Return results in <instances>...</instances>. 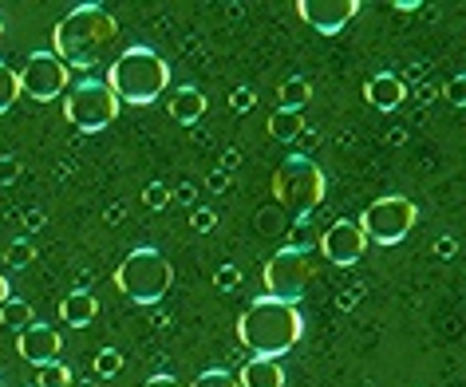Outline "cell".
<instances>
[{
  "label": "cell",
  "mask_w": 466,
  "mask_h": 387,
  "mask_svg": "<svg viewBox=\"0 0 466 387\" xmlns=\"http://www.w3.org/2000/svg\"><path fill=\"white\" fill-rule=\"evenodd\" d=\"M115 32H119V25L111 20L107 8L79 5V8H72V13L60 20V25H56V32H52V56L67 67V72H72V67H79V72H91V67L103 60V52L111 48Z\"/></svg>",
  "instance_id": "6da1fadb"
},
{
  "label": "cell",
  "mask_w": 466,
  "mask_h": 387,
  "mask_svg": "<svg viewBox=\"0 0 466 387\" xmlns=\"http://www.w3.org/2000/svg\"><path fill=\"white\" fill-rule=\"evenodd\" d=\"M300 332H305L300 309L285 300H273V297L249 300V309L238 321V340L253 356H265V360H281L289 348H297Z\"/></svg>",
  "instance_id": "7a4b0ae2"
},
{
  "label": "cell",
  "mask_w": 466,
  "mask_h": 387,
  "mask_svg": "<svg viewBox=\"0 0 466 387\" xmlns=\"http://www.w3.org/2000/svg\"><path fill=\"white\" fill-rule=\"evenodd\" d=\"M103 84L111 87V96L119 103H131V107H143V103H155L162 91L170 84V67L167 60L147 48V44H135V48H127L119 60L111 64V72Z\"/></svg>",
  "instance_id": "3957f363"
},
{
  "label": "cell",
  "mask_w": 466,
  "mask_h": 387,
  "mask_svg": "<svg viewBox=\"0 0 466 387\" xmlns=\"http://www.w3.org/2000/svg\"><path fill=\"white\" fill-rule=\"evenodd\" d=\"M170 280H174V269L158 250H135L115 269V289L135 304H158L170 292Z\"/></svg>",
  "instance_id": "277c9868"
},
{
  "label": "cell",
  "mask_w": 466,
  "mask_h": 387,
  "mask_svg": "<svg viewBox=\"0 0 466 387\" xmlns=\"http://www.w3.org/2000/svg\"><path fill=\"white\" fill-rule=\"evenodd\" d=\"M273 198L285 209L309 218L312 209L324 202V170L305 155L285 158L281 167H277V174H273Z\"/></svg>",
  "instance_id": "5b68a950"
},
{
  "label": "cell",
  "mask_w": 466,
  "mask_h": 387,
  "mask_svg": "<svg viewBox=\"0 0 466 387\" xmlns=\"http://www.w3.org/2000/svg\"><path fill=\"white\" fill-rule=\"evenodd\" d=\"M415 221H419V209H415L411 198L388 194V198H376V202L360 214L356 226L368 241H376V245H400L407 233H411Z\"/></svg>",
  "instance_id": "8992f818"
},
{
  "label": "cell",
  "mask_w": 466,
  "mask_h": 387,
  "mask_svg": "<svg viewBox=\"0 0 466 387\" xmlns=\"http://www.w3.org/2000/svg\"><path fill=\"white\" fill-rule=\"evenodd\" d=\"M64 115L79 131H103V127H111L115 115H119V99L111 96V87L103 84V79H84V84H76L67 91Z\"/></svg>",
  "instance_id": "52a82bcc"
},
{
  "label": "cell",
  "mask_w": 466,
  "mask_h": 387,
  "mask_svg": "<svg viewBox=\"0 0 466 387\" xmlns=\"http://www.w3.org/2000/svg\"><path fill=\"white\" fill-rule=\"evenodd\" d=\"M309 280H312L309 253L281 250V253L269 257V265H265V297L285 300V304H297L309 292Z\"/></svg>",
  "instance_id": "ba28073f"
},
{
  "label": "cell",
  "mask_w": 466,
  "mask_h": 387,
  "mask_svg": "<svg viewBox=\"0 0 466 387\" xmlns=\"http://www.w3.org/2000/svg\"><path fill=\"white\" fill-rule=\"evenodd\" d=\"M20 79V91H25L28 99H36V103H52V99H60L67 84H72V72L56 60L52 52H36V56H28V64L16 72Z\"/></svg>",
  "instance_id": "9c48e42d"
},
{
  "label": "cell",
  "mask_w": 466,
  "mask_h": 387,
  "mask_svg": "<svg viewBox=\"0 0 466 387\" xmlns=\"http://www.w3.org/2000/svg\"><path fill=\"white\" fill-rule=\"evenodd\" d=\"M317 245H320V253L329 257L332 265H356L360 257H364V250H368V238L360 233L356 221L340 218V221H332V226L324 229V238Z\"/></svg>",
  "instance_id": "30bf717a"
},
{
  "label": "cell",
  "mask_w": 466,
  "mask_h": 387,
  "mask_svg": "<svg viewBox=\"0 0 466 387\" xmlns=\"http://www.w3.org/2000/svg\"><path fill=\"white\" fill-rule=\"evenodd\" d=\"M297 13H300V20H305L309 28L332 36V32H340L348 20L360 13V0H300Z\"/></svg>",
  "instance_id": "8fae6325"
},
{
  "label": "cell",
  "mask_w": 466,
  "mask_h": 387,
  "mask_svg": "<svg viewBox=\"0 0 466 387\" xmlns=\"http://www.w3.org/2000/svg\"><path fill=\"white\" fill-rule=\"evenodd\" d=\"M60 348H64V336L56 332L52 324H40V321H32L25 332L16 336V351H20V360H28V363H36V368H44V363H56L60 360Z\"/></svg>",
  "instance_id": "7c38bea8"
},
{
  "label": "cell",
  "mask_w": 466,
  "mask_h": 387,
  "mask_svg": "<svg viewBox=\"0 0 466 387\" xmlns=\"http://www.w3.org/2000/svg\"><path fill=\"white\" fill-rule=\"evenodd\" d=\"M403 96H407L403 79L391 76V72H380V76H371L368 84H364V99H368L376 111H395V107L403 103Z\"/></svg>",
  "instance_id": "4fadbf2b"
},
{
  "label": "cell",
  "mask_w": 466,
  "mask_h": 387,
  "mask_svg": "<svg viewBox=\"0 0 466 387\" xmlns=\"http://www.w3.org/2000/svg\"><path fill=\"white\" fill-rule=\"evenodd\" d=\"M233 380H238V387H285V368H281V360L249 356V363Z\"/></svg>",
  "instance_id": "5bb4252c"
},
{
  "label": "cell",
  "mask_w": 466,
  "mask_h": 387,
  "mask_svg": "<svg viewBox=\"0 0 466 387\" xmlns=\"http://www.w3.org/2000/svg\"><path fill=\"white\" fill-rule=\"evenodd\" d=\"M202 115H206V96H202L198 87H178V91L170 96V119H174V123H186V127H190V123L202 119Z\"/></svg>",
  "instance_id": "9a60e30c"
},
{
  "label": "cell",
  "mask_w": 466,
  "mask_h": 387,
  "mask_svg": "<svg viewBox=\"0 0 466 387\" xmlns=\"http://www.w3.org/2000/svg\"><path fill=\"white\" fill-rule=\"evenodd\" d=\"M60 316H64V324H72V328H84L91 324L99 316V300L91 297V292H67V300L60 304Z\"/></svg>",
  "instance_id": "2e32d148"
},
{
  "label": "cell",
  "mask_w": 466,
  "mask_h": 387,
  "mask_svg": "<svg viewBox=\"0 0 466 387\" xmlns=\"http://www.w3.org/2000/svg\"><path fill=\"white\" fill-rule=\"evenodd\" d=\"M312 99V84L305 76H293L281 84V96H277V111H300Z\"/></svg>",
  "instance_id": "e0dca14e"
},
{
  "label": "cell",
  "mask_w": 466,
  "mask_h": 387,
  "mask_svg": "<svg viewBox=\"0 0 466 387\" xmlns=\"http://www.w3.org/2000/svg\"><path fill=\"white\" fill-rule=\"evenodd\" d=\"M32 321H36V312H32V304L25 297H8L5 304H0V324L13 328V332H25Z\"/></svg>",
  "instance_id": "ac0fdd59"
},
{
  "label": "cell",
  "mask_w": 466,
  "mask_h": 387,
  "mask_svg": "<svg viewBox=\"0 0 466 387\" xmlns=\"http://www.w3.org/2000/svg\"><path fill=\"white\" fill-rule=\"evenodd\" d=\"M300 131H305V115L300 111H273L269 115V135L277 143H293Z\"/></svg>",
  "instance_id": "d6986e66"
},
{
  "label": "cell",
  "mask_w": 466,
  "mask_h": 387,
  "mask_svg": "<svg viewBox=\"0 0 466 387\" xmlns=\"http://www.w3.org/2000/svg\"><path fill=\"white\" fill-rule=\"evenodd\" d=\"M20 99V79H16V72L8 67L5 60H0V115H5L13 103Z\"/></svg>",
  "instance_id": "ffe728a7"
},
{
  "label": "cell",
  "mask_w": 466,
  "mask_h": 387,
  "mask_svg": "<svg viewBox=\"0 0 466 387\" xmlns=\"http://www.w3.org/2000/svg\"><path fill=\"white\" fill-rule=\"evenodd\" d=\"M32 261H36V245H32L28 238H16V241L5 250V265H8V269H25V265H32Z\"/></svg>",
  "instance_id": "44dd1931"
},
{
  "label": "cell",
  "mask_w": 466,
  "mask_h": 387,
  "mask_svg": "<svg viewBox=\"0 0 466 387\" xmlns=\"http://www.w3.org/2000/svg\"><path fill=\"white\" fill-rule=\"evenodd\" d=\"M36 387H72V368H67L64 360L44 363V368H40V383H36Z\"/></svg>",
  "instance_id": "7402d4cb"
},
{
  "label": "cell",
  "mask_w": 466,
  "mask_h": 387,
  "mask_svg": "<svg viewBox=\"0 0 466 387\" xmlns=\"http://www.w3.org/2000/svg\"><path fill=\"white\" fill-rule=\"evenodd\" d=\"M119 368H123V356L115 348H103L99 351V360H96V372L103 375V380H111V375H119Z\"/></svg>",
  "instance_id": "603a6c76"
},
{
  "label": "cell",
  "mask_w": 466,
  "mask_h": 387,
  "mask_svg": "<svg viewBox=\"0 0 466 387\" xmlns=\"http://www.w3.org/2000/svg\"><path fill=\"white\" fill-rule=\"evenodd\" d=\"M190 387H238V380H233L229 372H221V368H209V372L198 375Z\"/></svg>",
  "instance_id": "cb8c5ba5"
},
{
  "label": "cell",
  "mask_w": 466,
  "mask_h": 387,
  "mask_svg": "<svg viewBox=\"0 0 466 387\" xmlns=\"http://www.w3.org/2000/svg\"><path fill=\"white\" fill-rule=\"evenodd\" d=\"M229 103H233V111H253V107H258V91H253V87H233Z\"/></svg>",
  "instance_id": "d4e9b609"
},
{
  "label": "cell",
  "mask_w": 466,
  "mask_h": 387,
  "mask_svg": "<svg viewBox=\"0 0 466 387\" xmlns=\"http://www.w3.org/2000/svg\"><path fill=\"white\" fill-rule=\"evenodd\" d=\"M143 202L150 206V209H167V202H170V190L162 182H155V186H147L143 190Z\"/></svg>",
  "instance_id": "484cf974"
},
{
  "label": "cell",
  "mask_w": 466,
  "mask_h": 387,
  "mask_svg": "<svg viewBox=\"0 0 466 387\" xmlns=\"http://www.w3.org/2000/svg\"><path fill=\"white\" fill-rule=\"evenodd\" d=\"M447 99L454 103V107H466V76H454L447 84Z\"/></svg>",
  "instance_id": "4316f807"
},
{
  "label": "cell",
  "mask_w": 466,
  "mask_h": 387,
  "mask_svg": "<svg viewBox=\"0 0 466 387\" xmlns=\"http://www.w3.org/2000/svg\"><path fill=\"white\" fill-rule=\"evenodd\" d=\"M190 221H194V229H198V233H209V229L218 226L214 209H194V218H190Z\"/></svg>",
  "instance_id": "83f0119b"
},
{
  "label": "cell",
  "mask_w": 466,
  "mask_h": 387,
  "mask_svg": "<svg viewBox=\"0 0 466 387\" xmlns=\"http://www.w3.org/2000/svg\"><path fill=\"white\" fill-rule=\"evenodd\" d=\"M238 280H241V273H238V269H233V265H226V269H221V273H218V285H221V289H233V285H238Z\"/></svg>",
  "instance_id": "f1b7e54d"
},
{
  "label": "cell",
  "mask_w": 466,
  "mask_h": 387,
  "mask_svg": "<svg viewBox=\"0 0 466 387\" xmlns=\"http://www.w3.org/2000/svg\"><path fill=\"white\" fill-rule=\"evenodd\" d=\"M143 387H182V383L174 380V375H155V380H147Z\"/></svg>",
  "instance_id": "f546056e"
},
{
  "label": "cell",
  "mask_w": 466,
  "mask_h": 387,
  "mask_svg": "<svg viewBox=\"0 0 466 387\" xmlns=\"http://www.w3.org/2000/svg\"><path fill=\"white\" fill-rule=\"evenodd\" d=\"M0 182H16V162H0Z\"/></svg>",
  "instance_id": "4dcf8cb0"
},
{
  "label": "cell",
  "mask_w": 466,
  "mask_h": 387,
  "mask_svg": "<svg viewBox=\"0 0 466 387\" xmlns=\"http://www.w3.org/2000/svg\"><path fill=\"white\" fill-rule=\"evenodd\" d=\"M8 297H13V292H8V277H5V273H0V304H5Z\"/></svg>",
  "instance_id": "1f68e13d"
},
{
  "label": "cell",
  "mask_w": 466,
  "mask_h": 387,
  "mask_svg": "<svg viewBox=\"0 0 466 387\" xmlns=\"http://www.w3.org/2000/svg\"><path fill=\"white\" fill-rule=\"evenodd\" d=\"M0 32H5V20H0Z\"/></svg>",
  "instance_id": "d6a6232c"
}]
</instances>
